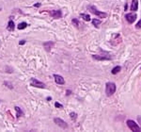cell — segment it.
Instances as JSON below:
<instances>
[{"label":"cell","mask_w":141,"mask_h":132,"mask_svg":"<svg viewBox=\"0 0 141 132\" xmlns=\"http://www.w3.org/2000/svg\"><path fill=\"white\" fill-rule=\"evenodd\" d=\"M116 93V85L113 82H107L105 85V93L107 96H111Z\"/></svg>","instance_id":"obj_1"},{"label":"cell","mask_w":141,"mask_h":132,"mask_svg":"<svg viewBox=\"0 0 141 132\" xmlns=\"http://www.w3.org/2000/svg\"><path fill=\"white\" fill-rule=\"evenodd\" d=\"M126 124H127L128 127H129L132 131H134V132H141V127H140L137 124H135L134 121H133V120H127Z\"/></svg>","instance_id":"obj_2"},{"label":"cell","mask_w":141,"mask_h":132,"mask_svg":"<svg viewBox=\"0 0 141 132\" xmlns=\"http://www.w3.org/2000/svg\"><path fill=\"white\" fill-rule=\"evenodd\" d=\"M88 10H89L91 13L95 14V15L98 16L99 18H105V17L107 16V14H106L105 12H102L98 11L94 6H89V7H88Z\"/></svg>","instance_id":"obj_3"},{"label":"cell","mask_w":141,"mask_h":132,"mask_svg":"<svg viewBox=\"0 0 141 132\" xmlns=\"http://www.w3.org/2000/svg\"><path fill=\"white\" fill-rule=\"evenodd\" d=\"M30 85L33 86V87H36V88H45V84L40 80H38L37 78H31L30 80Z\"/></svg>","instance_id":"obj_4"},{"label":"cell","mask_w":141,"mask_h":132,"mask_svg":"<svg viewBox=\"0 0 141 132\" xmlns=\"http://www.w3.org/2000/svg\"><path fill=\"white\" fill-rule=\"evenodd\" d=\"M49 14L55 18V19H59L62 17V12L60 10H53V11H49Z\"/></svg>","instance_id":"obj_5"},{"label":"cell","mask_w":141,"mask_h":132,"mask_svg":"<svg viewBox=\"0 0 141 132\" xmlns=\"http://www.w3.org/2000/svg\"><path fill=\"white\" fill-rule=\"evenodd\" d=\"M54 122H55V124H56L58 126H60L61 128H64V129H66V128H68V124L65 122V121H63L62 119H60V118H55L54 119Z\"/></svg>","instance_id":"obj_6"},{"label":"cell","mask_w":141,"mask_h":132,"mask_svg":"<svg viewBox=\"0 0 141 132\" xmlns=\"http://www.w3.org/2000/svg\"><path fill=\"white\" fill-rule=\"evenodd\" d=\"M125 17H126V20H127V22L129 24H133L135 21V19H136V14L134 13V12H131V13L126 14Z\"/></svg>","instance_id":"obj_7"},{"label":"cell","mask_w":141,"mask_h":132,"mask_svg":"<svg viewBox=\"0 0 141 132\" xmlns=\"http://www.w3.org/2000/svg\"><path fill=\"white\" fill-rule=\"evenodd\" d=\"M54 78H55V81H56V84H59V85L65 84V80H64V78L61 76H59V75H54Z\"/></svg>","instance_id":"obj_8"},{"label":"cell","mask_w":141,"mask_h":132,"mask_svg":"<svg viewBox=\"0 0 141 132\" xmlns=\"http://www.w3.org/2000/svg\"><path fill=\"white\" fill-rule=\"evenodd\" d=\"M92 58L94 59H97V60H109L111 59V57L110 56H99V55H93Z\"/></svg>","instance_id":"obj_9"},{"label":"cell","mask_w":141,"mask_h":132,"mask_svg":"<svg viewBox=\"0 0 141 132\" xmlns=\"http://www.w3.org/2000/svg\"><path fill=\"white\" fill-rule=\"evenodd\" d=\"M137 10H138V0H133L132 5H131V11L136 12Z\"/></svg>","instance_id":"obj_10"},{"label":"cell","mask_w":141,"mask_h":132,"mask_svg":"<svg viewBox=\"0 0 141 132\" xmlns=\"http://www.w3.org/2000/svg\"><path fill=\"white\" fill-rule=\"evenodd\" d=\"M53 45H54V43H53V42H46V43H43V46H44V48H45V50H46L47 52H49V51L51 50V48L53 47Z\"/></svg>","instance_id":"obj_11"},{"label":"cell","mask_w":141,"mask_h":132,"mask_svg":"<svg viewBox=\"0 0 141 132\" xmlns=\"http://www.w3.org/2000/svg\"><path fill=\"white\" fill-rule=\"evenodd\" d=\"M14 28H15V25H14V22H13L12 20H11V21L9 22V24H8L7 29H8L9 31H13V30H14Z\"/></svg>","instance_id":"obj_12"},{"label":"cell","mask_w":141,"mask_h":132,"mask_svg":"<svg viewBox=\"0 0 141 132\" xmlns=\"http://www.w3.org/2000/svg\"><path fill=\"white\" fill-rule=\"evenodd\" d=\"M14 109H15V110H16V112H17V114H16V117H17V118H19V117H21V116H24V112H23V110H22L19 107H15Z\"/></svg>","instance_id":"obj_13"},{"label":"cell","mask_w":141,"mask_h":132,"mask_svg":"<svg viewBox=\"0 0 141 132\" xmlns=\"http://www.w3.org/2000/svg\"><path fill=\"white\" fill-rule=\"evenodd\" d=\"M120 70H121V67H120V66H116V67H114V68L112 69L111 73H112L113 75H116V74H118Z\"/></svg>","instance_id":"obj_14"},{"label":"cell","mask_w":141,"mask_h":132,"mask_svg":"<svg viewBox=\"0 0 141 132\" xmlns=\"http://www.w3.org/2000/svg\"><path fill=\"white\" fill-rule=\"evenodd\" d=\"M26 27H27V24H26V22H23V23H20L17 27H18L19 30H22V29H25Z\"/></svg>","instance_id":"obj_15"},{"label":"cell","mask_w":141,"mask_h":132,"mask_svg":"<svg viewBox=\"0 0 141 132\" xmlns=\"http://www.w3.org/2000/svg\"><path fill=\"white\" fill-rule=\"evenodd\" d=\"M80 16H81V17H82V18H83L85 21H88V22H89V21H90V16H89V14H86V13H81V14H80Z\"/></svg>","instance_id":"obj_16"},{"label":"cell","mask_w":141,"mask_h":132,"mask_svg":"<svg viewBox=\"0 0 141 132\" xmlns=\"http://www.w3.org/2000/svg\"><path fill=\"white\" fill-rule=\"evenodd\" d=\"M92 24H93V26H95L96 27H99V25L101 24V20L93 19V20H92Z\"/></svg>","instance_id":"obj_17"},{"label":"cell","mask_w":141,"mask_h":132,"mask_svg":"<svg viewBox=\"0 0 141 132\" xmlns=\"http://www.w3.org/2000/svg\"><path fill=\"white\" fill-rule=\"evenodd\" d=\"M70 118H72L74 121L76 120V118H77V114H76L75 112H72V113L70 114Z\"/></svg>","instance_id":"obj_18"},{"label":"cell","mask_w":141,"mask_h":132,"mask_svg":"<svg viewBox=\"0 0 141 132\" xmlns=\"http://www.w3.org/2000/svg\"><path fill=\"white\" fill-rule=\"evenodd\" d=\"M73 24H74L76 27H79V21H78L77 19H73Z\"/></svg>","instance_id":"obj_19"},{"label":"cell","mask_w":141,"mask_h":132,"mask_svg":"<svg viewBox=\"0 0 141 132\" xmlns=\"http://www.w3.org/2000/svg\"><path fill=\"white\" fill-rule=\"evenodd\" d=\"M55 107H56V108H59V109H62V108H63V106H62L61 104L57 103V102H56V103H55Z\"/></svg>","instance_id":"obj_20"},{"label":"cell","mask_w":141,"mask_h":132,"mask_svg":"<svg viewBox=\"0 0 141 132\" xmlns=\"http://www.w3.org/2000/svg\"><path fill=\"white\" fill-rule=\"evenodd\" d=\"M135 27H136V28H141V20H139V21L137 22V24L135 25Z\"/></svg>","instance_id":"obj_21"},{"label":"cell","mask_w":141,"mask_h":132,"mask_svg":"<svg viewBox=\"0 0 141 132\" xmlns=\"http://www.w3.org/2000/svg\"><path fill=\"white\" fill-rule=\"evenodd\" d=\"M137 121H138V124H140V127H141V116H138V117H137Z\"/></svg>","instance_id":"obj_22"},{"label":"cell","mask_w":141,"mask_h":132,"mask_svg":"<svg viewBox=\"0 0 141 132\" xmlns=\"http://www.w3.org/2000/svg\"><path fill=\"white\" fill-rule=\"evenodd\" d=\"M41 6V3H38V4H36V5H34V7H36V8H39Z\"/></svg>","instance_id":"obj_23"},{"label":"cell","mask_w":141,"mask_h":132,"mask_svg":"<svg viewBox=\"0 0 141 132\" xmlns=\"http://www.w3.org/2000/svg\"><path fill=\"white\" fill-rule=\"evenodd\" d=\"M25 43H26V41H25V40H23L22 42H20V44H25Z\"/></svg>","instance_id":"obj_24"},{"label":"cell","mask_w":141,"mask_h":132,"mask_svg":"<svg viewBox=\"0 0 141 132\" xmlns=\"http://www.w3.org/2000/svg\"><path fill=\"white\" fill-rule=\"evenodd\" d=\"M70 93H72V92H70V91H67V93H66V94H67V95H70Z\"/></svg>","instance_id":"obj_25"},{"label":"cell","mask_w":141,"mask_h":132,"mask_svg":"<svg viewBox=\"0 0 141 132\" xmlns=\"http://www.w3.org/2000/svg\"><path fill=\"white\" fill-rule=\"evenodd\" d=\"M0 10H1V8H0Z\"/></svg>","instance_id":"obj_26"}]
</instances>
